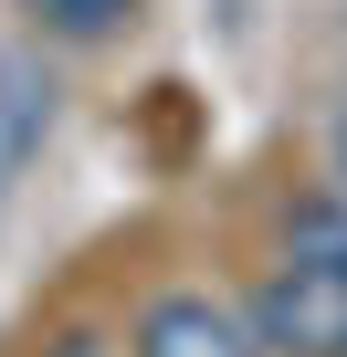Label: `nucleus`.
<instances>
[{
  "label": "nucleus",
  "instance_id": "nucleus-1",
  "mask_svg": "<svg viewBox=\"0 0 347 357\" xmlns=\"http://www.w3.org/2000/svg\"><path fill=\"white\" fill-rule=\"evenodd\" d=\"M263 347L284 357H347V211L316 200L284 231V263L263 273Z\"/></svg>",
  "mask_w": 347,
  "mask_h": 357
},
{
  "label": "nucleus",
  "instance_id": "nucleus-2",
  "mask_svg": "<svg viewBox=\"0 0 347 357\" xmlns=\"http://www.w3.org/2000/svg\"><path fill=\"white\" fill-rule=\"evenodd\" d=\"M137 357H263V347H253V326H242L232 305H211V294H158V305L137 315Z\"/></svg>",
  "mask_w": 347,
  "mask_h": 357
},
{
  "label": "nucleus",
  "instance_id": "nucleus-3",
  "mask_svg": "<svg viewBox=\"0 0 347 357\" xmlns=\"http://www.w3.org/2000/svg\"><path fill=\"white\" fill-rule=\"evenodd\" d=\"M32 22H43V32H64V43H105V32H126V22H137V0H32Z\"/></svg>",
  "mask_w": 347,
  "mask_h": 357
}]
</instances>
